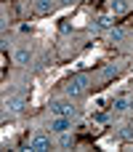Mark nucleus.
I'll use <instances>...</instances> for the list:
<instances>
[{"instance_id":"f257e3e1","label":"nucleus","mask_w":133,"mask_h":152,"mask_svg":"<svg viewBox=\"0 0 133 152\" xmlns=\"http://www.w3.org/2000/svg\"><path fill=\"white\" fill-rule=\"evenodd\" d=\"M101 56H104V51H101V48H91V51H85L83 56H77V59H75V69L91 67V64H93V61H99Z\"/></svg>"},{"instance_id":"f03ea898","label":"nucleus","mask_w":133,"mask_h":152,"mask_svg":"<svg viewBox=\"0 0 133 152\" xmlns=\"http://www.w3.org/2000/svg\"><path fill=\"white\" fill-rule=\"evenodd\" d=\"M85 86H88V80H85L83 75H75V77H69V80L64 83V91H67V96H80V94L85 91Z\"/></svg>"},{"instance_id":"7ed1b4c3","label":"nucleus","mask_w":133,"mask_h":152,"mask_svg":"<svg viewBox=\"0 0 133 152\" xmlns=\"http://www.w3.org/2000/svg\"><path fill=\"white\" fill-rule=\"evenodd\" d=\"M51 110H53V115H59V118H72V115H75V104H72L69 99H56V102H51Z\"/></svg>"},{"instance_id":"20e7f679","label":"nucleus","mask_w":133,"mask_h":152,"mask_svg":"<svg viewBox=\"0 0 133 152\" xmlns=\"http://www.w3.org/2000/svg\"><path fill=\"white\" fill-rule=\"evenodd\" d=\"M48 147H51V139L45 134H35L29 139V150H35V152H43V150H48Z\"/></svg>"},{"instance_id":"39448f33","label":"nucleus","mask_w":133,"mask_h":152,"mask_svg":"<svg viewBox=\"0 0 133 152\" xmlns=\"http://www.w3.org/2000/svg\"><path fill=\"white\" fill-rule=\"evenodd\" d=\"M35 27H37V35H40V40H43V43H45V40H51V35H53V19L37 21Z\"/></svg>"},{"instance_id":"423d86ee","label":"nucleus","mask_w":133,"mask_h":152,"mask_svg":"<svg viewBox=\"0 0 133 152\" xmlns=\"http://www.w3.org/2000/svg\"><path fill=\"white\" fill-rule=\"evenodd\" d=\"M13 59H16V64H27V61H29V48H27V45H19V48L13 51Z\"/></svg>"},{"instance_id":"0eeeda50","label":"nucleus","mask_w":133,"mask_h":152,"mask_svg":"<svg viewBox=\"0 0 133 152\" xmlns=\"http://www.w3.org/2000/svg\"><path fill=\"white\" fill-rule=\"evenodd\" d=\"M128 8H131L128 0H109V11H112V13H125Z\"/></svg>"},{"instance_id":"6e6552de","label":"nucleus","mask_w":133,"mask_h":152,"mask_svg":"<svg viewBox=\"0 0 133 152\" xmlns=\"http://www.w3.org/2000/svg\"><path fill=\"white\" fill-rule=\"evenodd\" d=\"M3 107H5V110H11V112H19V110L24 107V102H21L19 96H11V99H5V102H3Z\"/></svg>"},{"instance_id":"1a4fd4ad","label":"nucleus","mask_w":133,"mask_h":152,"mask_svg":"<svg viewBox=\"0 0 133 152\" xmlns=\"http://www.w3.org/2000/svg\"><path fill=\"white\" fill-rule=\"evenodd\" d=\"M99 147H101V150H117L120 144H117V139H112V136H104V139H99Z\"/></svg>"},{"instance_id":"9d476101","label":"nucleus","mask_w":133,"mask_h":152,"mask_svg":"<svg viewBox=\"0 0 133 152\" xmlns=\"http://www.w3.org/2000/svg\"><path fill=\"white\" fill-rule=\"evenodd\" d=\"M96 21H99V27H101V29H109V27L115 24V19H112V13H101V16L96 19Z\"/></svg>"},{"instance_id":"9b49d317","label":"nucleus","mask_w":133,"mask_h":152,"mask_svg":"<svg viewBox=\"0 0 133 152\" xmlns=\"http://www.w3.org/2000/svg\"><path fill=\"white\" fill-rule=\"evenodd\" d=\"M67 126H69V123H67V118H56V120L51 123V128H53L56 134H64V131H67Z\"/></svg>"},{"instance_id":"f8f14e48","label":"nucleus","mask_w":133,"mask_h":152,"mask_svg":"<svg viewBox=\"0 0 133 152\" xmlns=\"http://www.w3.org/2000/svg\"><path fill=\"white\" fill-rule=\"evenodd\" d=\"M109 107H112L115 112H125V110H128V99H117V102H112Z\"/></svg>"},{"instance_id":"ddd939ff","label":"nucleus","mask_w":133,"mask_h":152,"mask_svg":"<svg viewBox=\"0 0 133 152\" xmlns=\"http://www.w3.org/2000/svg\"><path fill=\"white\" fill-rule=\"evenodd\" d=\"M35 8H37L40 13H45V11H51V8H53V0H37V3H35Z\"/></svg>"},{"instance_id":"4468645a","label":"nucleus","mask_w":133,"mask_h":152,"mask_svg":"<svg viewBox=\"0 0 133 152\" xmlns=\"http://www.w3.org/2000/svg\"><path fill=\"white\" fill-rule=\"evenodd\" d=\"M69 24H72V27H85V24H88V21H85V11H80V13L75 16V21H69Z\"/></svg>"},{"instance_id":"2eb2a0df","label":"nucleus","mask_w":133,"mask_h":152,"mask_svg":"<svg viewBox=\"0 0 133 152\" xmlns=\"http://www.w3.org/2000/svg\"><path fill=\"white\" fill-rule=\"evenodd\" d=\"M13 134H16V126H3V144H5Z\"/></svg>"},{"instance_id":"dca6fc26","label":"nucleus","mask_w":133,"mask_h":152,"mask_svg":"<svg viewBox=\"0 0 133 152\" xmlns=\"http://www.w3.org/2000/svg\"><path fill=\"white\" fill-rule=\"evenodd\" d=\"M69 144H72V139H69L67 131H64V134H61V147H69Z\"/></svg>"},{"instance_id":"f3484780","label":"nucleus","mask_w":133,"mask_h":152,"mask_svg":"<svg viewBox=\"0 0 133 152\" xmlns=\"http://www.w3.org/2000/svg\"><path fill=\"white\" fill-rule=\"evenodd\" d=\"M120 37H123V29H112V43L120 40Z\"/></svg>"}]
</instances>
